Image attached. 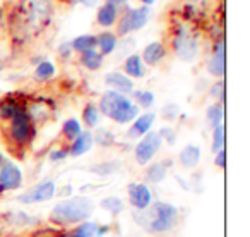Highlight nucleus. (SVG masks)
<instances>
[{"mask_svg": "<svg viewBox=\"0 0 250 237\" xmlns=\"http://www.w3.org/2000/svg\"><path fill=\"white\" fill-rule=\"evenodd\" d=\"M57 192V186L52 179H45V181L38 182L33 188H29L28 191H24L22 194H19L18 201L22 205H35V203H43V201H50V199L55 196Z\"/></svg>", "mask_w": 250, "mask_h": 237, "instance_id": "4", "label": "nucleus"}, {"mask_svg": "<svg viewBox=\"0 0 250 237\" xmlns=\"http://www.w3.org/2000/svg\"><path fill=\"white\" fill-rule=\"evenodd\" d=\"M70 45H72V50H76V52H87V50H94V47H96V36L93 35H81L77 36V38H74L72 42H70Z\"/></svg>", "mask_w": 250, "mask_h": 237, "instance_id": "24", "label": "nucleus"}, {"mask_svg": "<svg viewBox=\"0 0 250 237\" xmlns=\"http://www.w3.org/2000/svg\"><path fill=\"white\" fill-rule=\"evenodd\" d=\"M21 110L22 108H19V105L14 103V101H4L0 105V118L2 120H12Z\"/></svg>", "mask_w": 250, "mask_h": 237, "instance_id": "33", "label": "nucleus"}, {"mask_svg": "<svg viewBox=\"0 0 250 237\" xmlns=\"http://www.w3.org/2000/svg\"><path fill=\"white\" fill-rule=\"evenodd\" d=\"M100 206H101V208H103L106 213H110L111 216L120 215V213L125 210V203H124V199L118 198V196H106V198L101 199Z\"/></svg>", "mask_w": 250, "mask_h": 237, "instance_id": "22", "label": "nucleus"}, {"mask_svg": "<svg viewBox=\"0 0 250 237\" xmlns=\"http://www.w3.org/2000/svg\"><path fill=\"white\" fill-rule=\"evenodd\" d=\"M136 213V220L139 225H143L149 234H165L173 230L178 225L180 212L175 205L168 201H156L149 205L144 212Z\"/></svg>", "mask_w": 250, "mask_h": 237, "instance_id": "1", "label": "nucleus"}, {"mask_svg": "<svg viewBox=\"0 0 250 237\" xmlns=\"http://www.w3.org/2000/svg\"><path fill=\"white\" fill-rule=\"evenodd\" d=\"M81 4H84L86 5V7H94V5L98 4V2H100V0H79Z\"/></svg>", "mask_w": 250, "mask_h": 237, "instance_id": "42", "label": "nucleus"}, {"mask_svg": "<svg viewBox=\"0 0 250 237\" xmlns=\"http://www.w3.org/2000/svg\"><path fill=\"white\" fill-rule=\"evenodd\" d=\"M154 120H156V114L154 112H146V114L137 115L136 122H134L132 129H130V136L141 138L144 134H147L151 131V127L154 126Z\"/></svg>", "mask_w": 250, "mask_h": 237, "instance_id": "15", "label": "nucleus"}, {"mask_svg": "<svg viewBox=\"0 0 250 237\" xmlns=\"http://www.w3.org/2000/svg\"><path fill=\"white\" fill-rule=\"evenodd\" d=\"M209 95L216 100H225V81H216L209 90Z\"/></svg>", "mask_w": 250, "mask_h": 237, "instance_id": "37", "label": "nucleus"}, {"mask_svg": "<svg viewBox=\"0 0 250 237\" xmlns=\"http://www.w3.org/2000/svg\"><path fill=\"white\" fill-rule=\"evenodd\" d=\"M141 2H143V4H144V5H146V7H147V5L154 4V2H156V0H141Z\"/></svg>", "mask_w": 250, "mask_h": 237, "instance_id": "44", "label": "nucleus"}, {"mask_svg": "<svg viewBox=\"0 0 250 237\" xmlns=\"http://www.w3.org/2000/svg\"><path fill=\"white\" fill-rule=\"evenodd\" d=\"M160 136H161V140L168 141L170 144L177 143V134H175V131L171 129V127H163V129L160 131Z\"/></svg>", "mask_w": 250, "mask_h": 237, "instance_id": "38", "label": "nucleus"}, {"mask_svg": "<svg viewBox=\"0 0 250 237\" xmlns=\"http://www.w3.org/2000/svg\"><path fill=\"white\" fill-rule=\"evenodd\" d=\"M22 172L12 162L4 160L0 167V191H14L22 186Z\"/></svg>", "mask_w": 250, "mask_h": 237, "instance_id": "9", "label": "nucleus"}, {"mask_svg": "<svg viewBox=\"0 0 250 237\" xmlns=\"http://www.w3.org/2000/svg\"><path fill=\"white\" fill-rule=\"evenodd\" d=\"M125 2H127V0H106V4H111V5H115V7L125 4Z\"/></svg>", "mask_w": 250, "mask_h": 237, "instance_id": "43", "label": "nucleus"}, {"mask_svg": "<svg viewBox=\"0 0 250 237\" xmlns=\"http://www.w3.org/2000/svg\"><path fill=\"white\" fill-rule=\"evenodd\" d=\"M59 53L62 59H69V57L72 55V45H70V42H63L62 45L59 47Z\"/></svg>", "mask_w": 250, "mask_h": 237, "instance_id": "39", "label": "nucleus"}, {"mask_svg": "<svg viewBox=\"0 0 250 237\" xmlns=\"http://www.w3.org/2000/svg\"><path fill=\"white\" fill-rule=\"evenodd\" d=\"M62 133L67 140L74 141L81 133H83V127H81V122L77 120V118H67L65 122H63Z\"/></svg>", "mask_w": 250, "mask_h": 237, "instance_id": "30", "label": "nucleus"}, {"mask_svg": "<svg viewBox=\"0 0 250 237\" xmlns=\"http://www.w3.org/2000/svg\"><path fill=\"white\" fill-rule=\"evenodd\" d=\"M206 118H208L209 127H212V129H214L216 126H221L223 118H225V108H223V105H219V103L211 105V107L208 108V112H206Z\"/></svg>", "mask_w": 250, "mask_h": 237, "instance_id": "25", "label": "nucleus"}, {"mask_svg": "<svg viewBox=\"0 0 250 237\" xmlns=\"http://www.w3.org/2000/svg\"><path fill=\"white\" fill-rule=\"evenodd\" d=\"M129 203L136 208V212H144L153 203V192L144 182H132L127 188Z\"/></svg>", "mask_w": 250, "mask_h": 237, "instance_id": "8", "label": "nucleus"}, {"mask_svg": "<svg viewBox=\"0 0 250 237\" xmlns=\"http://www.w3.org/2000/svg\"><path fill=\"white\" fill-rule=\"evenodd\" d=\"M147 19H149V7H146V5L141 9H129L118 21L117 33L120 36H127L129 33L144 28Z\"/></svg>", "mask_w": 250, "mask_h": 237, "instance_id": "5", "label": "nucleus"}, {"mask_svg": "<svg viewBox=\"0 0 250 237\" xmlns=\"http://www.w3.org/2000/svg\"><path fill=\"white\" fill-rule=\"evenodd\" d=\"M117 45H118V40H117V35H113V33L106 31L96 36V47H100L101 55H110V53H113Z\"/></svg>", "mask_w": 250, "mask_h": 237, "instance_id": "21", "label": "nucleus"}, {"mask_svg": "<svg viewBox=\"0 0 250 237\" xmlns=\"http://www.w3.org/2000/svg\"><path fill=\"white\" fill-rule=\"evenodd\" d=\"M55 76V66L50 60H42L35 69V79L36 81H48Z\"/></svg>", "mask_w": 250, "mask_h": 237, "instance_id": "27", "label": "nucleus"}, {"mask_svg": "<svg viewBox=\"0 0 250 237\" xmlns=\"http://www.w3.org/2000/svg\"><path fill=\"white\" fill-rule=\"evenodd\" d=\"M214 164H216V167H218V168H225V165H226V151L225 150H221V151H218V153H216Z\"/></svg>", "mask_w": 250, "mask_h": 237, "instance_id": "41", "label": "nucleus"}, {"mask_svg": "<svg viewBox=\"0 0 250 237\" xmlns=\"http://www.w3.org/2000/svg\"><path fill=\"white\" fill-rule=\"evenodd\" d=\"M124 71H125V76L129 77H144L147 72L146 66H144L143 59H141V55H137V53H132V55H129L127 59H125L124 62Z\"/></svg>", "mask_w": 250, "mask_h": 237, "instance_id": "17", "label": "nucleus"}, {"mask_svg": "<svg viewBox=\"0 0 250 237\" xmlns=\"http://www.w3.org/2000/svg\"><path fill=\"white\" fill-rule=\"evenodd\" d=\"M168 175V167L165 162H154L147 167L146 170V181L151 184H160L167 179Z\"/></svg>", "mask_w": 250, "mask_h": 237, "instance_id": "20", "label": "nucleus"}, {"mask_svg": "<svg viewBox=\"0 0 250 237\" xmlns=\"http://www.w3.org/2000/svg\"><path fill=\"white\" fill-rule=\"evenodd\" d=\"M4 67H5V62L2 59H0V72H2V71H4Z\"/></svg>", "mask_w": 250, "mask_h": 237, "instance_id": "45", "label": "nucleus"}, {"mask_svg": "<svg viewBox=\"0 0 250 237\" xmlns=\"http://www.w3.org/2000/svg\"><path fill=\"white\" fill-rule=\"evenodd\" d=\"M93 141L100 144V146H104V148L113 146L115 144V134L111 133L110 129H106V127H100V129L93 134Z\"/></svg>", "mask_w": 250, "mask_h": 237, "instance_id": "31", "label": "nucleus"}, {"mask_svg": "<svg viewBox=\"0 0 250 237\" xmlns=\"http://www.w3.org/2000/svg\"><path fill=\"white\" fill-rule=\"evenodd\" d=\"M94 212V205L86 196H72L59 201L50 212L48 220L53 225L69 227L86 222Z\"/></svg>", "mask_w": 250, "mask_h": 237, "instance_id": "2", "label": "nucleus"}, {"mask_svg": "<svg viewBox=\"0 0 250 237\" xmlns=\"http://www.w3.org/2000/svg\"><path fill=\"white\" fill-rule=\"evenodd\" d=\"M120 170V164L118 162H104V164H100V165H94L91 168V172L98 175H111L113 172H118Z\"/></svg>", "mask_w": 250, "mask_h": 237, "instance_id": "35", "label": "nucleus"}, {"mask_svg": "<svg viewBox=\"0 0 250 237\" xmlns=\"http://www.w3.org/2000/svg\"><path fill=\"white\" fill-rule=\"evenodd\" d=\"M28 14L31 23H38V24L46 23L52 14L50 0H28Z\"/></svg>", "mask_w": 250, "mask_h": 237, "instance_id": "13", "label": "nucleus"}, {"mask_svg": "<svg viewBox=\"0 0 250 237\" xmlns=\"http://www.w3.org/2000/svg\"><path fill=\"white\" fill-rule=\"evenodd\" d=\"M98 225L96 222H83L72 230L74 237H98Z\"/></svg>", "mask_w": 250, "mask_h": 237, "instance_id": "29", "label": "nucleus"}, {"mask_svg": "<svg viewBox=\"0 0 250 237\" xmlns=\"http://www.w3.org/2000/svg\"><path fill=\"white\" fill-rule=\"evenodd\" d=\"M4 160H5V158L2 157V153H0V167H2V164H4Z\"/></svg>", "mask_w": 250, "mask_h": 237, "instance_id": "47", "label": "nucleus"}, {"mask_svg": "<svg viewBox=\"0 0 250 237\" xmlns=\"http://www.w3.org/2000/svg\"><path fill=\"white\" fill-rule=\"evenodd\" d=\"M67 157H69V153H67L65 150H53L52 153H50V160H52V162L65 160Z\"/></svg>", "mask_w": 250, "mask_h": 237, "instance_id": "40", "label": "nucleus"}, {"mask_svg": "<svg viewBox=\"0 0 250 237\" xmlns=\"http://www.w3.org/2000/svg\"><path fill=\"white\" fill-rule=\"evenodd\" d=\"M161 144H163V140H161L160 133L149 131L147 134H144L143 140H141L139 143L136 144V148H134L136 162L139 165H147L154 158V155L160 151Z\"/></svg>", "mask_w": 250, "mask_h": 237, "instance_id": "3", "label": "nucleus"}, {"mask_svg": "<svg viewBox=\"0 0 250 237\" xmlns=\"http://www.w3.org/2000/svg\"><path fill=\"white\" fill-rule=\"evenodd\" d=\"M83 122L86 124L89 129H93V127L98 126V122H100V110H98L96 105L89 103L84 107L83 110Z\"/></svg>", "mask_w": 250, "mask_h": 237, "instance_id": "28", "label": "nucleus"}, {"mask_svg": "<svg viewBox=\"0 0 250 237\" xmlns=\"http://www.w3.org/2000/svg\"><path fill=\"white\" fill-rule=\"evenodd\" d=\"M93 133H89V131H86V133H81L79 136L76 138V140L72 141V144H70L69 151L67 153L70 155V157H81V155L87 153V151L93 148Z\"/></svg>", "mask_w": 250, "mask_h": 237, "instance_id": "16", "label": "nucleus"}, {"mask_svg": "<svg viewBox=\"0 0 250 237\" xmlns=\"http://www.w3.org/2000/svg\"><path fill=\"white\" fill-rule=\"evenodd\" d=\"M104 83L111 88L113 91L120 95H130L134 93V81L129 76H125L124 72H118V71H111L104 76Z\"/></svg>", "mask_w": 250, "mask_h": 237, "instance_id": "11", "label": "nucleus"}, {"mask_svg": "<svg viewBox=\"0 0 250 237\" xmlns=\"http://www.w3.org/2000/svg\"><path fill=\"white\" fill-rule=\"evenodd\" d=\"M129 105H132L130 98H127L125 95H120V93H117V91L110 90L101 96L100 108H98V110L103 112L106 117L111 118L117 112H120L122 108H125V107H129Z\"/></svg>", "mask_w": 250, "mask_h": 237, "instance_id": "10", "label": "nucleus"}, {"mask_svg": "<svg viewBox=\"0 0 250 237\" xmlns=\"http://www.w3.org/2000/svg\"><path fill=\"white\" fill-rule=\"evenodd\" d=\"M139 115V107L137 105H129V107L122 108L120 112H117V114L113 115V120L118 124H127V122H132V120H136V117Z\"/></svg>", "mask_w": 250, "mask_h": 237, "instance_id": "26", "label": "nucleus"}, {"mask_svg": "<svg viewBox=\"0 0 250 237\" xmlns=\"http://www.w3.org/2000/svg\"><path fill=\"white\" fill-rule=\"evenodd\" d=\"M212 153H218V151L225 150V126H216L212 129V144H211Z\"/></svg>", "mask_w": 250, "mask_h": 237, "instance_id": "32", "label": "nucleus"}, {"mask_svg": "<svg viewBox=\"0 0 250 237\" xmlns=\"http://www.w3.org/2000/svg\"><path fill=\"white\" fill-rule=\"evenodd\" d=\"M81 64L89 71H98L103 66V55L98 50H87L81 53Z\"/></svg>", "mask_w": 250, "mask_h": 237, "instance_id": "23", "label": "nucleus"}, {"mask_svg": "<svg viewBox=\"0 0 250 237\" xmlns=\"http://www.w3.org/2000/svg\"><path fill=\"white\" fill-rule=\"evenodd\" d=\"M117 18H118V11H117L115 5L104 4L98 9L96 21H98V24L103 26V28H110V26H113L115 21H117Z\"/></svg>", "mask_w": 250, "mask_h": 237, "instance_id": "19", "label": "nucleus"}, {"mask_svg": "<svg viewBox=\"0 0 250 237\" xmlns=\"http://www.w3.org/2000/svg\"><path fill=\"white\" fill-rule=\"evenodd\" d=\"M173 48L178 59L185 60V62H192L199 53V43L190 31H187L185 28H180L173 40Z\"/></svg>", "mask_w": 250, "mask_h": 237, "instance_id": "6", "label": "nucleus"}, {"mask_svg": "<svg viewBox=\"0 0 250 237\" xmlns=\"http://www.w3.org/2000/svg\"><path fill=\"white\" fill-rule=\"evenodd\" d=\"M9 136L16 144L22 146V144L29 143L33 138V120L28 117L24 110H21L14 118L11 120L9 126Z\"/></svg>", "mask_w": 250, "mask_h": 237, "instance_id": "7", "label": "nucleus"}, {"mask_svg": "<svg viewBox=\"0 0 250 237\" xmlns=\"http://www.w3.org/2000/svg\"><path fill=\"white\" fill-rule=\"evenodd\" d=\"M161 114H163V117L167 118V120H175V118L178 117V114H180V108H178V105L175 103H168L163 107V110H161Z\"/></svg>", "mask_w": 250, "mask_h": 237, "instance_id": "36", "label": "nucleus"}, {"mask_svg": "<svg viewBox=\"0 0 250 237\" xmlns=\"http://www.w3.org/2000/svg\"><path fill=\"white\" fill-rule=\"evenodd\" d=\"M225 40H219L214 45V50H212V57L208 62V72L214 77H223L226 71V64H225Z\"/></svg>", "mask_w": 250, "mask_h": 237, "instance_id": "12", "label": "nucleus"}, {"mask_svg": "<svg viewBox=\"0 0 250 237\" xmlns=\"http://www.w3.org/2000/svg\"><path fill=\"white\" fill-rule=\"evenodd\" d=\"M167 55V50H165L163 43L161 42H151L149 45H146V48L143 50V62L144 66H158L161 60Z\"/></svg>", "mask_w": 250, "mask_h": 237, "instance_id": "14", "label": "nucleus"}, {"mask_svg": "<svg viewBox=\"0 0 250 237\" xmlns=\"http://www.w3.org/2000/svg\"><path fill=\"white\" fill-rule=\"evenodd\" d=\"M60 237H74V236H72V232H67V234H63V236H60Z\"/></svg>", "mask_w": 250, "mask_h": 237, "instance_id": "46", "label": "nucleus"}, {"mask_svg": "<svg viewBox=\"0 0 250 237\" xmlns=\"http://www.w3.org/2000/svg\"><path fill=\"white\" fill-rule=\"evenodd\" d=\"M137 101V107H143V108H151L154 103V93L153 91H147V90H141L134 93Z\"/></svg>", "mask_w": 250, "mask_h": 237, "instance_id": "34", "label": "nucleus"}, {"mask_svg": "<svg viewBox=\"0 0 250 237\" xmlns=\"http://www.w3.org/2000/svg\"><path fill=\"white\" fill-rule=\"evenodd\" d=\"M178 160L184 165L185 168H194L201 162V148L197 144H187V146L182 148L180 155H178Z\"/></svg>", "mask_w": 250, "mask_h": 237, "instance_id": "18", "label": "nucleus"}]
</instances>
